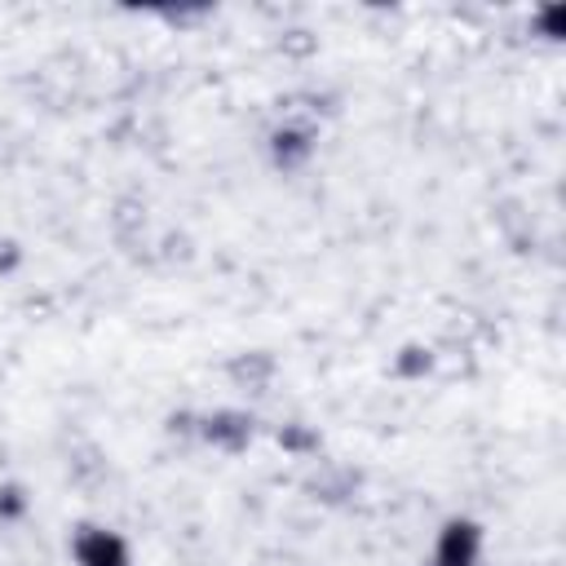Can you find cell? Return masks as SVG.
I'll return each instance as SVG.
<instances>
[{
  "label": "cell",
  "instance_id": "cell-3",
  "mask_svg": "<svg viewBox=\"0 0 566 566\" xmlns=\"http://www.w3.org/2000/svg\"><path fill=\"white\" fill-rule=\"evenodd\" d=\"M305 155H310V137H305V133H296V128H283V133H274V159H279L283 168L301 164Z\"/></svg>",
  "mask_w": 566,
  "mask_h": 566
},
{
  "label": "cell",
  "instance_id": "cell-2",
  "mask_svg": "<svg viewBox=\"0 0 566 566\" xmlns=\"http://www.w3.org/2000/svg\"><path fill=\"white\" fill-rule=\"evenodd\" d=\"M482 548V531L473 522H451L438 535V566H473Z\"/></svg>",
  "mask_w": 566,
  "mask_h": 566
},
{
  "label": "cell",
  "instance_id": "cell-1",
  "mask_svg": "<svg viewBox=\"0 0 566 566\" xmlns=\"http://www.w3.org/2000/svg\"><path fill=\"white\" fill-rule=\"evenodd\" d=\"M75 562L80 566H128V544L115 531L88 526L75 535Z\"/></svg>",
  "mask_w": 566,
  "mask_h": 566
},
{
  "label": "cell",
  "instance_id": "cell-4",
  "mask_svg": "<svg viewBox=\"0 0 566 566\" xmlns=\"http://www.w3.org/2000/svg\"><path fill=\"white\" fill-rule=\"evenodd\" d=\"M248 433H252V424H248L243 416H217V420H208V438H217V442L243 447V442H248Z\"/></svg>",
  "mask_w": 566,
  "mask_h": 566
}]
</instances>
